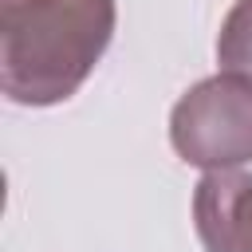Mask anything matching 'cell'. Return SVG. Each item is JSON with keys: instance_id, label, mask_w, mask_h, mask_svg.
<instances>
[{"instance_id": "obj_3", "label": "cell", "mask_w": 252, "mask_h": 252, "mask_svg": "<svg viewBox=\"0 0 252 252\" xmlns=\"http://www.w3.org/2000/svg\"><path fill=\"white\" fill-rule=\"evenodd\" d=\"M193 224L205 252H252V173L205 169L193 189Z\"/></svg>"}, {"instance_id": "obj_2", "label": "cell", "mask_w": 252, "mask_h": 252, "mask_svg": "<svg viewBox=\"0 0 252 252\" xmlns=\"http://www.w3.org/2000/svg\"><path fill=\"white\" fill-rule=\"evenodd\" d=\"M169 142L181 161L201 169L252 161V79L220 71L189 87L169 114Z\"/></svg>"}, {"instance_id": "obj_4", "label": "cell", "mask_w": 252, "mask_h": 252, "mask_svg": "<svg viewBox=\"0 0 252 252\" xmlns=\"http://www.w3.org/2000/svg\"><path fill=\"white\" fill-rule=\"evenodd\" d=\"M217 63L220 71H236L252 79V0H236L217 35Z\"/></svg>"}, {"instance_id": "obj_1", "label": "cell", "mask_w": 252, "mask_h": 252, "mask_svg": "<svg viewBox=\"0 0 252 252\" xmlns=\"http://www.w3.org/2000/svg\"><path fill=\"white\" fill-rule=\"evenodd\" d=\"M114 24V0H4L0 91L20 106L67 102L110 47Z\"/></svg>"}]
</instances>
